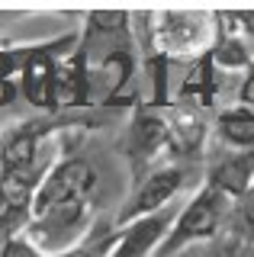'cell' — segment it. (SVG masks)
I'll return each instance as SVG.
<instances>
[{
    "mask_svg": "<svg viewBox=\"0 0 254 257\" xmlns=\"http://www.w3.org/2000/svg\"><path fill=\"white\" fill-rule=\"evenodd\" d=\"M212 135L209 119L203 109L184 106V103H171L168 106V161L171 164H190L203 167L206 164V142Z\"/></svg>",
    "mask_w": 254,
    "mask_h": 257,
    "instance_id": "52a82bcc",
    "label": "cell"
},
{
    "mask_svg": "<svg viewBox=\"0 0 254 257\" xmlns=\"http://www.w3.org/2000/svg\"><path fill=\"white\" fill-rule=\"evenodd\" d=\"M97 187H100V174L93 167V161L77 151V139L74 142L68 139L61 158L55 161L45 180L39 183L33 196V212H45V209L71 206V203H97Z\"/></svg>",
    "mask_w": 254,
    "mask_h": 257,
    "instance_id": "277c9868",
    "label": "cell"
},
{
    "mask_svg": "<svg viewBox=\"0 0 254 257\" xmlns=\"http://www.w3.org/2000/svg\"><path fill=\"white\" fill-rule=\"evenodd\" d=\"M177 212L180 206H168L155 215H142L129 225H119V241L109 257H155L177 222Z\"/></svg>",
    "mask_w": 254,
    "mask_h": 257,
    "instance_id": "9c48e42d",
    "label": "cell"
},
{
    "mask_svg": "<svg viewBox=\"0 0 254 257\" xmlns=\"http://www.w3.org/2000/svg\"><path fill=\"white\" fill-rule=\"evenodd\" d=\"M232 206L235 203L225 193H219L216 187H209V183H200L193 196L180 206L177 222H174V228L168 231V238H164V244L158 247L155 257H177L180 251H187V247H193V244L212 241L228 225Z\"/></svg>",
    "mask_w": 254,
    "mask_h": 257,
    "instance_id": "3957f363",
    "label": "cell"
},
{
    "mask_svg": "<svg viewBox=\"0 0 254 257\" xmlns=\"http://www.w3.org/2000/svg\"><path fill=\"white\" fill-rule=\"evenodd\" d=\"M7 45H13V42H10V39H4V36H0V48H7Z\"/></svg>",
    "mask_w": 254,
    "mask_h": 257,
    "instance_id": "5bb4252c",
    "label": "cell"
},
{
    "mask_svg": "<svg viewBox=\"0 0 254 257\" xmlns=\"http://www.w3.org/2000/svg\"><path fill=\"white\" fill-rule=\"evenodd\" d=\"M238 103L254 106V71H251V74H244L241 84H238Z\"/></svg>",
    "mask_w": 254,
    "mask_h": 257,
    "instance_id": "4fadbf2b",
    "label": "cell"
},
{
    "mask_svg": "<svg viewBox=\"0 0 254 257\" xmlns=\"http://www.w3.org/2000/svg\"><path fill=\"white\" fill-rule=\"evenodd\" d=\"M77 52L87 58L93 77L106 80V103L103 109L113 106H136L139 96L129 93V84L136 77L139 61V42L132 29V13L125 10H90L84 16L81 45Z\"/></svg>",
    "mask_w": 254,
    "mask_h": 257,
    "instance_id": "6da1fadb",
    "label": "cell"
},
{
    "mask_svg": "<svg viewBox=\"0 0 254 257\" xmlns=\"http://www.w3.org/2000/svg\"><path fill=\"white\" fill-rule=\"evenodd\" d=\"M203 183L216 187L232 203H238L254 187V151H232V148H222L219 145L216 151L206 155Z\"/></svg>",
    "mask_w": 254,
    "mask_h": 257,
    "instance_id": "ba28073f",
    "label": "cell"
},
{
    "mask_svg": "<svg viewBox=\"0 0 254 257\" xmlns=\"http://www.w3.org/2000/svg\"><path fill=\"white\" fill-rule=\"evenodd\" d=\"M212 139L222 148L254 151V106L232 103V106L219 109L216 119H212Z\"/></svg>",
    "mask_w": 254,
    "mask_h": 257,
    "instance_id": "30bf717a",
    "label": "cell"
},
{
    "mask_svg": "<svg viewBox=\"0 0 254 257\" xmlns=\"http://www.w3.org/2000/svg\"><path fill=\"white\" fill-rule=\"evenodd\" d=\"M228 231H232L235 238H241L244 244L254 251V187L232 206V215H228Z\"/></svg>",
    "mask_w": 254,
    "mask_h": 257,
    "instance_id": "8fae6325",
    "label": "cell"
},
{
    "mask_svg": "<svg viewBox=\"0 0 254 257\" xmlns=\"http://www.w3.org/2000/svg\"><path fill=\"white\" fill-rule=\"evenodd\" d=\"M136 42L142 55L193 61L206 55L216 42V13L209 10H158V13H132Z\"/></svg>",
    "mask_w": 254,
    "mask_h": 257,
    "instance_id": "7a4b0ae2",
    "label": "cell"
},
{
    "mask_svg": "<svg viewBox=\"0 0 254 257\" xmlns=\"http://www.w3.org/2000/svg\"><path fill=\"white\" fill-rule=\"evenodd\" d=\"M122 158L129 164L132 187L142 183L161 158H168V109H155L148 103H136L129 109V122H125L122 135Z\"/></svg>",
    "mask_w": 254,
    "mask_h": 257,
    "instance_id": "5b68a950",
    "label": "cell"
},
{
    "mask_svg": "<svg viewBox=\"0 0 254 257\" xmlns=\"http://www.w3.org/2000/svg\"><path fill=\"white\" fill-rule=\"evenodd\" d=\"M0 257H49V254H42L26 235H13L0 238Z\"/></svg>",
    "mask_w": 254,
    "mask_h": 257,
    "instance_id": "7c38bea8",
    "label": "cell"
},
{
    "mask_svg": "<svg viewBox=\"0 0 254 257\" xmlns=\"http://www.w3.org/2000/svg\"><path fill=\"white\" fill-rule=\"evenodd\" d=\"M200 180H203V167L164 161V164H158L142 183H136V187L129 190L125 203L119 206V212H116V225H129V222L142 219V215H155V212H161V209L174 206V199H177L180 193L187 187H193V183H200Z\"/></svg>",
    "mask_w": 254,
    "mask_h": 257,
    "instance_id": "8992f818",
    "label": "cell"
}]
</instances>
